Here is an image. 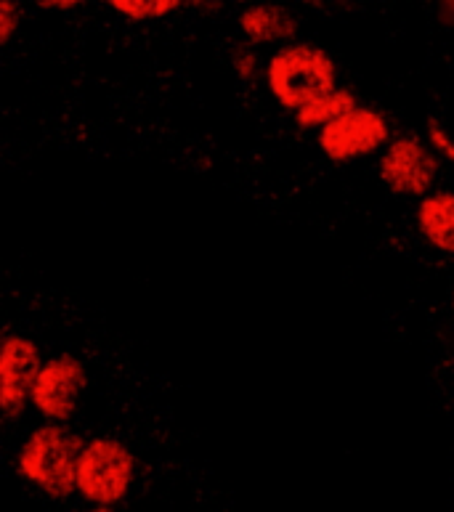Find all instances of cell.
<instances>
[{
	"instance_id": "1",
	"label": "cell",
	"mask_w": 454,
	"mask_h": 512,
	"mask_svg": "<svg viewBox=\"0 0 454 512\" xmlns=\"http://www.w3.org/2000/svg\"><path fill=\"white\" fill-rule=\"evenodd\" d=\"M83 446L85 441L67 428V422L46 420V425L32 430L19 449L16 473L46 497H72L77 483V459Z\"/></svg>"
},
{
	"instance_id": "2",
	"label": "cell",
	"mask_w": 454,
	"mask_h": 512,
	"mask_svg": "<svg viewBox=\"0 0 454 512\" xmlns=\"http://www.w3.org/2000/svg\"><path fill=\"white\" fill-rule=\"evenodd\" d=\"M266 85L279 107L298 112L338 88V67L314 43H287L266 64Z\"/></svg>"
},
{
	"instance_id": "3",
	"label": "cell",
	"mask_w": 454,
	"mask_h": 512,
	"mask_svg": "<svg viewBox=\"0 0 454 512\" xmlns=\"http://www.w3.org/2000/svg\"><path fill=\"white\" fill-rule=\"evenodd\" d=\"M133 481L136 457L123 441L107 436L85 441L77 459V497L99 510H112L131 494Z\"/></svg>"
},
{
	"instance_id": "4",
	"label": "cell",
	"mask_w": 454,
	"mask_h": 512,
	"mask_svg": "<svg viewBox=\"0 0 454 512\" xmlns=\"http://www.w3.org/2000/svg\"><path fill=\"white\" fill-rule=\"evenodd\" d=\"M391 141V125L383 112L356 104L346 115L319 128V149L335 165L362 160L380 152Z\"/></svg>"
},
{
	"instance_id": "5",
	"label": "cell",
	"mask_w": 454,
	"mask_h": 512,
	"mask_svg": "<svg viewBox=\"0 0 454 512\" xmlns=\"http://www.w3.org/2000/svg\"><path fill=\"white\" fill-rule=\"evenodd\" d=\"M380 181L396 197L420 199L431 192L439 176V160L431 144H423L417 136L391 138L378 162Z\"/></svg>"
},
{
	"instance_id": "6",
	"label": "cell",
	"mask_w": 454,
	"mask_h": 512,
	"mask_svg": "<svg viewBox=\"0 0 454 512\" xmlns=\"http://www.w3.org/2000/svg\"><path fill=\"white\" fill-rule=\"evenodd\" d=\"M85 385H88V372L83 361L72 353H62L43 364L32 388L30 404L43 420L70 422Z\"/></svg>"
},
{
	"instance_id": "7",
	"label": "cell",
	"mask_w": 454,
	"mask_h": 512,
	"mask_svg": "<svg viewBox=\"0 0 454 512\" xmlns=\"http://www.w3.org/2000/svg\"><path fill=\"white\" fill-rule=\"evenodd\" d=\"M43 359L38 345L22 335H8L0 348V409L8 422L19 420L30 404Z\"/></svg>"
},
{
	"instance_id": "8",
	"label": "cell",
	"mask_w": 454,
	"mask_h": 512,
	"mask_svg": "<svg viewBox=\"0 0 454 512\" xmlns=\"http://www.w3.org/2000/svg\"><path fill=\"white\" fill-rule=\"evenodd\" d=\"M420 237L439 250L441 255H454V192L441 189L420 197L415 213Z\"/></svg>"
},
{
	"instance_id": "9",
	"label": "cell",
	"mask_w": 454,
	"mask_h": 512,
	"mask_svg": "<svg viewBox=\"0 0 454 512\" xmlns=\"http://www.w3.org/2000/svg\"><path fill=\"white\" fill-rule=\"evenodd\" d=\"M239 30L258 46H274L298 35V19L277 3H255L239 14Z\"/></svg>"
},
{
	"instance_id": "10",
	"label": "cell",
	"mask_w": 454,
	"mask_h": 512,
	"mask_svg": "<svg viewBox=\"0 0 454 512\" xmlns=\"http://www.w3.org/2000/svg\"><path fill=\"white\" fill-rule=\"evenodd\" d=\"M356 104H359V101H356L354 93L346 91V88H335V91L324 93V96H319L316 101L301 107L298 112H293V115L298 128L316 130L324 128V125L332 123V120H338L340 115H346L348 109H354Z\"/></svg>"
},
{
	"instance_id": "11",
	"label": "cell",
	"mask_w": 454,
	"mask_h": 512,
	"mask_svg": "<svg viewBox=\"0 0 454 512\" xmlns=\"http://www.w3.org/2000/svg\"><path fill=\"white\" fill-rule=\"evenodd\" d=\"M117 14L131 22H157L184 6L181 0H109Z\"/></svg>"
},
{
	"instance_id": "12",
	"label": "cell",
	"mask_w": 454,
	"mask_h": 512,
	"mask_svg": "<svg viewBox=\"0 0 454 512\" xmlns=\"http://www.w3.org/2000/svg\"><path fill=\"white\" fill-rule=\"evenodd\" d=\"M19 22H22V14H19L16 0H0V43L14 38Z\"/></svg>"
},
{
	"instance_id": "13",
	"label": "cell",
	"mask_w": 454,
	"mask_h": 512,
	"mask_svg": "<svg viewBox=\"0 0 454 512\" xmlns=\"http://www.w3.org/2000/svg\"><path fill=\"white\" fill-rule=\"evenodd\" d=\"M428 144H431L433 149H436V152L444 157V160L452 162L454 165V138L449 136L447 128H441L436 120H431V123H428Z\"/></svg>"
},
{
	"instance_id": "14",
	"label": "cell",
	"mask_w": 454,
	"mask_h": 512,
	"mask_svg": "<svg viewBox=\"0 0 454 512\" xmlns=\"http://www.w3.org/2000/svg\"><path fill=\"white\" fill-rule=\"evenodd\" d=\"M234 72H237L239 80H253L258 75V64H255V56L250 51H239L234 56Z\"/></svg>"
},
{
	"instance_id": "15",
	"label": "cell",
	"mask_w": 454,
	"mask_h": 512,
	"mask_svg": "<svg viewBox=\"0 0 454 512\" xmlns=\"http://www.w3.org/2000/svg\"><path fill=\"white\" fill-rule=\"evenodd\" d=\"M83 3V0H35V6L43 11H72Z\"/></svg>"
},
{
	"instance_id": "16",
	"label": "cell",
	"mask_w": 454,
	"mask_h": 512,
	"mask_svg": "<svg viewBox=\"0 0 454 512\" xmlns=\"http://www.w3.org/2000/svg\"><path fill=\"white\" fill-rule=\"evenodd\" d=\"M439 6V19L444 27H454V0H436Z\"/></svg>"
},
{
	"instance_id": "17",
	"label": "cell",
	"mask_w": 454,
	"mask_h": 512,
	"mask_svg": "<svg viewBox=\"0 0 454 512\" xmlns=\"http://www.w3.org/2000/svg\"><path fill=\"white\" fill-rule=\"evenodd\" d=\"M184 6H192V8H205L210 3V0H181Z\"/></svg>"
},
{
	"instance_id": "18",
	"label": "cell",
	"mask_w": 454,
	"mask_h": 512,
	"mask_svg": "<svg viewBox=\"0 0 454 512\" xmlns=\"http://www.w3.org/2000/svg\"><path fill=\"white\" fill-rule=\"evenodd\" d=\"M452 311H454V292H452Z\"/></svg>"
}]
</instances>
